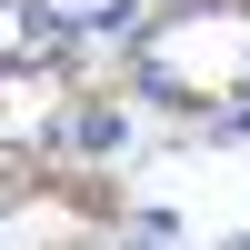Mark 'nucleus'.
<instances>
[{
  "label": "nucleus",
  "mask_w": 250,
  "mask_h": 250,
  "mask_svg": "<svg viewBox=\"0 0 250 250\" xmlns=\"http://www.w3.org/2000/svg\"><path fill=\"white\" fill-rule=\"evenodd\" d=\"M120 140V110H70L60 120V150H110Z\"/></svg>",
  "instance_id": "obj_1"
}]
</instances>
